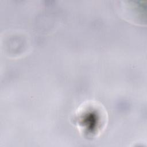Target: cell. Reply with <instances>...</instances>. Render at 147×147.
Here are the masks:
<instances>
[{"instance_id": "1", "label": "cell", "mask_w": 147, "mask_h": 147, "mask_svg": "<svg viewBox=\"0 0 147 147\" xmlns=\"http://www.w3.org/2000/svg\"><path fill=\"white\" fill-rule=\"evenodd\" d=\"M82 111L80 110V111H78V114L76 117L78 126H79L80 129L83 128L82 129L83 130L84 132L90 126V129H91L92 134H94V130L95 133L96 131L95 129L96 128L98 130L100 128L99 127V126H100L99 125L100 123L102 124L103 122L104 119L103 118V115L102 113L100 114L99 108L96 107V109L95 106L94 110H91V106H89L88 109H85L84 110L82 109Z\"/></svg>"}]
</instances>
